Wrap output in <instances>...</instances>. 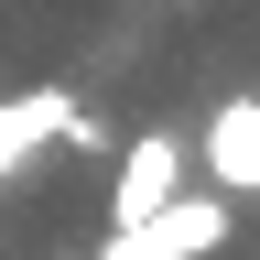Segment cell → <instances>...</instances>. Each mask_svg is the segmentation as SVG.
I'll use <instances>...</instances> for the list:
<instances>
[{"label": "cell", "instance_id": "obj_1", "mask_svg": "<svg viewBox=\"0 0 260 260\" xmlns=\"http://www.w3.org/2000/svg\"><path fill=\"white\" fill-rule=\"evenodd\" d=\"M228 239H239V217L217 206V195H174V206L162 217H141V228H109V239H98V260H217Z\"/></svg>", "mask_w": 260, "mask_h": 260}, {"label": "cell", "instance_id": "obj_2", "mask_svg": "<svg viewBox=\"0 0 260 260\" xmlns=\"http://www.w3.org/2000/svg\"><path fill=\"white\" fill-rule=\"evenodd\" d=\"M184 195V141L174 130H141V141L119 152V184H109V228H141V217H162Z\"/></svg>", "mask_w": 260, "mask_h": 260}, {"label": "cell", "instance_id": "obj_3", "mask_svg": "<svg viewBox=\"0 0 260 260\" xmlns=\"http://www.w3.org/2000/svg\"><path fill=\"white\" fill-rule=\"evenodd\" d=\"M206 184H217V206L228 195H260V98H228L206 119Z\"/></svg>", "mask_w": 260, "mask_h": 260}, {"label": "cell", "instance_id": "obj_4", "mask_svg": "<svg viewBox=\"0 0 260 260\" xmlns=\"http://www.w3.org/2000/svg\"><path fill=\"white\" fill-rule=\"evenodd\" d=\"M76 130V98L65 87H32V98H0V174H22L44 141H65Z\"/></svg>", "mask_w": 260, "mask_h": 260}]
</instances>
